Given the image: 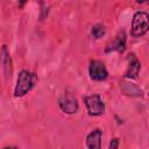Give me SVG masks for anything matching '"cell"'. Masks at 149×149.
Instances as JSON below:
<instances>
[{"mask_svg":"<svg viewBox=\"0 0 149 149\" xmlns=\"http://www.w3.org/2000/svg\"><path fill=\"white\" fill-rule=\"evenodd\" d=\"M37 77L35 73L28 71V70H22L20 71L16 80V85L14 88V95L15 97H23L26 95L36 84Z\"/></svg>","mask_w":149,"mask_h":149,"instance_id":"1","label":"cell"},{"mask_svg":"<svg viewBox=\"0 0 149 149\" xmlns=\"http://www.w3.org/2000/svg\"><path fill=\"white\" fill-rule=\"evenodd\" d=\"M149 30V14L146 12H136L132 20L130 35L135 38L142 37Z\"/></svg>","mask_w":149,"mask_h":149,"instance_id":"2","label":"cell"},{"mask_svg":"<svg viewBox=\"0 0 149 149\" xmlns=\"http://www.w3.org/2000/svg\"><path fill=\"white\" fill-rule=\"evenodd\" d=\"M84 102L87 109V113L91 116H99L104 114L105 112V104L100 95L98 94H91L84 98Z\"/></svg>","mask_w":149,"mask_h":149,"instance_id":"3","label":"cell"},{"mask_svg":"<svg viewBox=\"0 0 149 149\" xmlns=\"http://www.w3.org/2000/svg\"><path fill=\"white\" fill-rule=\"evenodd\" d=\"M58 106L62 109V112H64L65 114H74L79 109V104L77 98L70 92H65L59 98Z\"/></svg>","mask_w":149,"mask_h":149,"instance_id":"4","label":"cell"},{"mask_svg":"<svg viewBox=\"0 0 149 149\" xmlns=\"http://www.w3.org/2000/svg\"><path fill=\"white\" fill-rule=\"evenodd\" d=\"M88 74H90V78L95 81H102V80L107 79V77H108V72H107L105 64L98 59H93L90 62Z\"/></svg>","mask_w":149,"mask_h":149,"instance_id":"5","label":"cell"},{"mask_svg":"<svg viewBox=\"0 0 149 149\" xmlns=\"http://www.w3.org/2000/svg\"><path fill=\"white\" fill-rule=\"evenodd\" d=\"M126 49V34L123 30H120L116 36L107 44L105 51L111 52V51H118V52H123Z\"/></svg>","mask_w":149,"mask_h":149,"instance_id":"6","label":"cell"},{"mask_svg":"<svg viewBox=\"0 0 149 149\" xmlns=\"http://www.w3.org/2000/svg\"><path fill=\"white\" fill-rule=\"evenodd\" d=\"M141 70V63L137 59V57L134 54H130L128 56V68L125 72V77L129 79H134L137 77Z\"/></svg>","mask_w":149,"mask_h":149,"instance_id":"7","label":"cell"},{"mask_svg":"<svg viewBox=\"0 0 149 149\" xmlns=\"http://www.w3.org/2000/svg\"><path fill=\"white\" fill-rule=\"evenodd\" d=\"M101 137L102 132L100 129H94L86 136L87 149H101Z\"/></svg>","mask_w":149,"mask_h":149,"instance_id":"8","label":"cell"},{"mask_svg":"<svg viewBox=\"0 0 149 149\" xmlns=\"http://www.w3.org/2000/svg\"><path fill=\"white\" fill-rule=\"evenodd\" d=\"M2 68H3V72L5 76L8 78L12 76V59L9 57V54L7 51L6 45L2 47Z\"/></svg>","mask_w":149,"mask_h":149,"instance_id":"9","label":"cell"},{"mask_svg":"<svg viewBox=\"0 0 149 149\" xmlns=\"http://www.w3.org/2000/svg\"><path fill=\"white\" fill-rule=\"evenodd\" d=\"M92 36L94 37V38H101L104 35H105V33H106V29H105V27L102 26V24H100V23H97V24H94L93 27H92Z\"/></svg>","mask_w":149,"mask_h":149,"instance_id":"10","label":"cell"},{"mask_svg":"<svg viewBox=\"0 0 149 149\" xmlns=\"http://www.w3.org/2000/svg\"><path fill=\"white\" fill-rule=\"evenodd\" d=\"M108 149H119V139L118 137H114L111 140Z\"/></svg>","mask_w":149,"mask_h":149,"instance_id":"11","label":"cell"},{"mask_svg":"<svg viewBox=\"0 0 149 149\" xmlns=\"http://www.w3.org/2000/svg\"><path fill=\"white\" fill-rule=\"evenodd\" d=\"M3 149H19L17 147H6V148H3Z\"/></svg>","mask_w":149,"mask_h":149,"instance_id":"12","label":"cell"}]
</instances>
